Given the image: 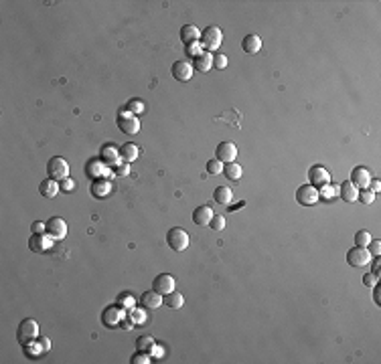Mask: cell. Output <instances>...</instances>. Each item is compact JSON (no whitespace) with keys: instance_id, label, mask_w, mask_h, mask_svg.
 Masks as SVG:
<instances>
[{"instance_id":"60d3db41","label":"cell","mask_w":381,"mask_h":364,"mask_svg":"<svg viewBox=\"0 0 381 364\" xmlns=\"http://www.w3.org/2000/svg\"><path fill=\"white\" fill-rule=\"evenodd\" d=\"M363 283H365V285H375V283H377V275H373V273H371V275H365V277H363Z\"/></svg>"},{"instance_id":"603a6c76","label":"cell","mask_w":381,"mask_h":364,"mask_svg":"<svg viewBox=\"0 0 381 364\" xmlns=\"http://www.w3.org/2000/svg\"><path fill=\"white\" fill-rule=\"evenodd\" d=\"M138 154H140V150H138L136 144H124V146L120 148V158H122L126 164L134 162V160L138 158Z\"/></svg>"},{"instance_id":"9c48e42d","label":"cell","mask_w":381,"mask_h":364,"mask_svg":"<svg viewBox=\"0 0 381 364\" xmlns=\"http://www.w3.org/2000/svg\"><path fill=\"white\" fill-rule=\"evenodd\" d=\"M308 180H310V184L312 186H316V188H323V186H327V184H331V174H329V170L327 168H323V166H312L310 170H308Z\"/></svg>"},{"instance_id":"44dd1931","label":"cell","mask_w":381,"mask_h":364,"mask_svg":"<svg viewBox=\"0 0 381 364\" xmlns=\"http://www.w3.org/2000/svg\"><path fill=\"white\" fill-rule=\"evenodd\" d=\"M181 39L185 45H190V42H197L201 39V31L195 27V25H185L181 29Z\"/></svg>"},{"instance_id":"e0dca14e","label":"cell","mask_w":381,"mask_h":364,"mask_svg":"<svg viewBox=\"0 0 381 364\" xmlns=\"http://www.w3.org/2000/svg\"><path fill=\"white\" fill-rule=\"evenodd\" d=\"M59 190H61V184L57 180H53V178H45L43 182L39 184V192L45 199H55L59 195Z\"/></svg>"},{"instance_id":"7dc6e473","label":"cell","mask_w":381,"mask_h":364,"mask_svg":"<svg viewBox=\"0 0 381 364\" xmlns=\"http://www.w3.org/2000/svg\"><path fill=\"white\" fill-rule=\"evenodd\" d=\"M243 204H245L243 201H241V202H238V204H231V210H236V208H239V206H243Z\"/></svg>"},{"instance_id":"5b68a950","label":"cell","mask_w":381,"mask_h":364,"mask_svg":"<svg viewBox=\"0 0 381 364\" xmlns=\"http://www.w3.org/2000/svg\"><path fill=\"white\" fill-rule=\"evenodd\" d=\"M347 263L353 267H365L371 263V253L367 247H353L347 253Z\"/></svg>"},{"instance_id":"9a60e30c","label":"cell","mask_w":381,"mask_h":364,"mask_svg":"<svg viewBox=\"0 0 381 364\" xmlns=\"http://www.w3.org/2000/svg\"><path fill=\"white\" fill-rule=\"evenodd\" d=\"M211 67H213V53L201 51L197 57H193V69H195V71L207 73Z\"/></svg>"},{"instance_id":"74e56055","label":"cell","mask_w":381,"mask_h":364,"mask_svg":"<svg viewBox=\"0 0 381 364\" xmlns=\"http://www.w3.org/2000/svg\"><path fill=\"white\" fill-rule=\"evenodd\" d=\"M367 247H369V253H371V255L379 257V253H381V243H379V241H373V239H371V243H369Z\"/></svg>"},{"instance_id":"4fadbf2b","label":"cell","mask_w":381,"mask_h":364,"mask_svg":"<svg viewBox=\"0 0 381 364\" xmlns=\"http://www.w3.org/2000/svg\"><path fill=\"white\" fill-rule=\"evenodd\" d=\"M371 174H369V170L365 166H357L353 168V172H351V182L357 186V188H369V182H371Z\"/></svg>"},{"instance_id":"cb8c5ba5","label":"cell","mask_w":381,"mask_h":364,"mask_svg":"<svg viewBox=\"0 0 381 364\" xmlns=\"http://www.w3.org/2000/svg\"><path fill=\"white\" fill-rule=\"evenodd\" d=\"M357 195H359V188H357L351 180H347V182L341 184V199H343L345 202H355V201H357Z\"/></svg>"},{"instance_id":"7c38bea8","label":"cell","mask_w":381,"mask_h":364,"mask_svg":"<svg viewBox=\"0 0 381 364\" xmlns=\"http://www.w3.org/2000/svg\"><path fill=\"white\" fill-rule=\"evenodd\" d=\"M152 287H154V291H158L160 295H166V293L175 291V287H177V280H175L173 275H168V273H160V275L156 277V280H154Z\"/></svg>"},{"instance_id":"1f68e13d","label":"cell","mask_w":381,"mask_h":364,"mask_svg":"<svg viewBox=\"0 0 381 364\" xmlns=\"http://www.w3.org/2000/svg\"><path fill=\"white\" fill-rule=\"evenodd\" d=\"M213 67L215 69H225L227 67V57L223 53H215L213 55Z\"/></svg>"},{"instance_id":"4316f807","label":"cell","mask_w":381,"mask_h":364,"mask_svg":"<svg viewBox=\"0 0 381 364\" xmlns=\"http://www.w3.org/2000/svg\"><path fill=\"white\" fill-rule=\"evenodd\" d=\"M369 243H371V235H369V231L361 229V231H357V233H355V245H357V247H367Z\"/></svg>"},{"instance_id":"ee69618b","label":"cell","mask_w":381,"mask_h":364,"mask_svg":"<svg viewBox=\"0 0 381 364\" xmlns=\"http://www.w3.org/2000/svg\"><path fill=\"white\" fill-rule=\"evenodd\" d=\"M128 170H130V168H128V166H126V164H120V168L116 170V172H118V174L122 176V174H128Z\"/></svg>"},{"instance_id":"5bb4252c","label":"cell","mask_w":381,"mask_h":364,"mask_svg":"<svg viewBox=\"0 0 381 364\" xmlns=\"http://www.w3.org/2000/svg\"><path fill=\"white\" fill-rule=\"evenodd\" d=\"M195 69L190 63L187 61H175V65H173V77L177 81H190V77H193Z\"/></svg>"},{"instance_id":"d4e9b609","label":"cell","mask_w":381,"mask_h":364,"mask_svg":"<svg viewBox=\"0 0 381 364\" xmlns=\"http://www.w3.org/2000/svg\"><path fill=\"white\" fill-rule=\"evenodd\" d=\"M213 199L219 204H231V201H234V192H231L229 186H217L215 192H213Z\"/></svg>"},{"instance_id":"7402d4cb","label":"cell","mask_w":381,"mask_h":364,"mask_svg":"<svg viewBox=\"0 0 381 364\" xmlns=\"http://www.w3.org/2000/svg\"><path fill=\"white\" fill-rule=\"evenodd\" d=\"M162 304H164L166 308H171V310H181V308L185 306V297L175 289V291L166 293V295L162 297Z\"/></svg>"},{"instance_id":"b9f144b4","label":"cell","mask_w":381,"mask_h":364,"mask_svg":"<svg viewBox=\"0 0 381 364\" xmlns=\"http://www.w3.org/2000/svg\"><path fill=\"white\" fill-rule=\"evenodd\" d=\"M371 263H373V275L379 277V263H381V261H379V257H377V259H373Z\"/></svg>"},{"instance_id":"f1b7e54d","label":"cell","mask_w":381,"mask_h":364,"mask_svg":"<svg viewBox=\"0 0 381 364\" xmlns=\"http://www.w3.org/2000/svg\"><path fill=\"white\" fill-rule=\"evenodd\" d=\"M207 172H209V174H221V172H223V162H219L217 158H215V160H209V162H207Z\"/></svg>"},{"instance_id":"bcb514c9","label":"cell","mask_w":381,"mask_h":364,"mask_svg":"<svg viewBox=\"0 0 381 364\" xmlns=\"http://www.w3.org/2000/svg\"><path fill=\"white\" fill-rule=\"evenodd\" d=\"M41 346H43L45 350H49V338H41Z\"/></svg>"},{"instance_id":"3957f363","label":"cell","mask_w":381,"mask_h":364,"mask_svg":"<svg viewBox=\"0 0 381 364\" xmlns=\"http://www.w3.org/2000/svg\"><path fill=\"white\" fill-rule=\"evenodd\" d=\"M47 172H49V178H53V180H65V178H69V164L65 158L53 156L47 164Z\"/></svg>"},{"instance_id":"f546056e","label":"cell","mask_w":381,"mask_h":364,"mask_svg":"<svg viewBox=\"0 0 381 364\" xmlns=\"http://www.w3.org/2000/svg\"><path fill=\"white\" fill-rule=\"evenodd\" d=\"M357 199L361 201V202H365V204H371V202L375 201V192H371L369 188H361V192L357 195Z\"/></svg>"},{"instance_id":"836d02e7","label":"cell","mask_w":381,"mask_h":364,"mask_svg":"<svg viewBox=\"0 0 381 364\" xmlns=\"http://www.w3.org/2000/svg\"><path fill=\"white\" fill-rule=\"evenodd\" d=\"M144 110V103L140 101V99H132L130 103H128V112L130 114H140Z\"/></svg>"},{"instance_id":"7bdbcfd3","label":"cell","mask_w":381,"mask_h":364,"mask_svg":"<svg viewBox=\"0 0 381 364\" xmlns=\"http://www.w3.org/2000/svg\"><path fill=\"white\" fill-rule=\"evenodd\" d=\"M373 299H375V304H381V297H379V285L375 283V289H373Z\"/></svg>"},{"instance_id":"4dcf8cb0","label":"cell","mask_w":381,"mask_h":364,"mask_svg":"<svg viewBox=\"0 0 381 364\" xmlns=\"http://www.w3.org/2000/svg\"><path fill=\"white\" fill-rule=\"evenodd\" d=\"M209 227L213 229V231H223V229H225V217H223V215H213Z\"/></svg>"},{"instance_id":"277c9868","label":"cell","mask_w":381,"mask_h":364,"mask_svg":"<svg viewBox=\"0 0 381 364\" xmlns=\"http://www.w3.org/2000/svg\"><path fill=\"white\" fill-rule=\"evenodd\" d=\"M118 127H120L124 134L136 136V134L140 132V120L136 118V114H130L128 110L120 112V116H118Z\"/></svg>"},{"instance_id":"f6af8a7d","label":"cell","mask_w":381,"mask_h":364,"mask_svg":"<svg viewBox=\"0 0 381 364\" xmlns=\"http://www.w3.org/2000/svg\"><path fill=\"white\" fill-rule=\"evenodd\" d=\"M369 184H371V192H379V188H381V184H379V180H371Z\"/></svg>"},{"instance_id":"f35d334b","label":"cell","mask_w":381,"mask_h":364,"mask_svg":"<svg viewBox=\"0 0 381 364\" xmlns=\"http://www.w3.org/2000/svg\"><path fill=\"white\" fill-rule=\"evenodd\" d=\"M73 186H75V182H73L71 178H65V180H61V190L69 192V190H73Z\"/></svg>"},{"instance_id":"52a82bcc","label":"cell","mask_w":381,"mask_h":364,"mask_svg":"<svg viewBox=\"0 0 381 364\" xmlns=\"http://www.w3.org/2000/svg\"><path fill=\"white\" fill-rule=\"evenodd\" d=\"M39 336V324L35 320H23L18 326V342L20 344H29L31 340Z\"/></svg>"},{"instance_id":"ac0fdd59","label":"cell","mask_w":381,"mask_h":364,"mask_svg":"<svg viewBox=\"0 0 381 364\" xmlns=\"http://www.w3.org/2000/svg\"><path fill=\"white\" fill-rule=\"evenodd\" d=\"M241 49H243L247 55L260 53V49H262V39H260L258 35H245L243 40H241Z\"/></svg>"},{"instance_id":"d6986e66","label":"cell","mask_w":381,"mask_h":364,"mask_svg":"<svg viewBox=\"0 0 381 364\" xmlns=\"http://www.w3.org/2000/svg\"><path fill=\"white\" fill-rule=\"evenodd\" d=\"M142 308H146V310H158L160 306H162V295L158 293V291H146V293H142Z\"/></svg>"},{"instance_id":"30bf717a","label":"cell","mask_w":381,"mask_h":364,"mask_svg":"<svg viewBox=\"0 0 381 364\" xmlns=\"http://www.w3.org/2000/svg\"><path fill=\"white\" fill-rule=\"evenodd\" d=\"M29 249L35 253H45L51 249V237L47 233H33L29 237Z\"/></svg>"},{"instance_id":"6da1fadb","label":"cell","mask_w":381,"mask_h":364,"mask_svg":"<svg viewBox=\"0 0 381 364\" xmlns=\"http://www.w3.org/2000/svg\"><path fill=\"white\" fill-rule=\"evenodd\" d=\"M221 40H223V33H221L219 27H207L201 33V39H199L203 51H207V53L217 51L221 47Z\"/></svg>"},{"instance_id":"ba28073f","label":"cell","mask_w":381,"mask_h":364,"mask_svg":"<svg viewBox=\"0 0 381 364\" xmlns=\"http://www.w3.org/2000/svg\"><path fill=\"white\" fill-rule=\"evenodd\" d=\"M45 225H47L45 233L49 235L51 239H57V241L65 239V235H67V223L63 221L61 217H51V219H49Z\"/></svg>"},{"instance_id":"484cf974","label":"cell","mask_w":381,"mask_h":364,"mask_svg":"<svg viewBox=\"0 0 381 364\" xmlns=\"http://www.w3.org/2000/svg\"><path fill=\"white\" fill-rule=\"evenodd\" d=\"M241 166L238 164V162H229V164H225L223 166V174L229 178V180H239L241 178Z\"/></svg>"},{"instance_id":"ffe728a7","label":"cell","mask_w":381,"mask_h":364,"mask_svg":"<svg viewBox=\"0 0 381 364\" xmlns=\"http://www.w3.org/2000/svg\"><path fill=\"white\" fill-rule=\"evenodd\" d=\"M110 190H112V184H110V180H105V178H99V180L92 182V195L95 199H105L110 195Z\"/></svg>"},{"instance_id":"2e32d148","label":"cell","mask_w":381,"mask_h":364,"mask_svg":"<svg viewBox=\"0 0 381 364\" xmlns=\"http://www.w3.org/2000/svg\"><path fill=\"white\" fill-rule=\"evenodd\" d=\"M213 215H215V212L211 210V206H207V204L197 206L193 210V223L199 225V227H207L211 223V219H213Z\"/></svg>"},{"instance_id":"d6a6232c","label":"cell","mask_w":381,"mask_h":364,"mask_svg":"<svg viewBox=\"0 0 381 364\" xmlns=\"http://www.w3.org/2000/svg\"><path fill=\"white\" fill-rule=\"evenodd\" d=\"M103 158H105V160H114V162H116V160L120 158V150L116 152V148H114V146H105V148H103Z\"/></svg>"},{"instance_id":"83f0119b","label":"cell","mask_w":381,"mask_h":364,"mask_svg":"<svg viewBox=\"0 0 381 364\" xmlns=\"http://www.w3.org/2000/svg\"><path fill=\"white\" fill-rule=\"evenodd\" d=\"M136 346H138V350H142V352L150 350V348H154V338H150V336H142V338H138Z\"/></svg>"},{"instance_id":"7a4b0ae2","label":"cell","mask_w":381,"mask_h":364,"mask_svg":"<svg viewBox=\"0 0 381 364\" xmlns=\"http://www.w3.org/2000/svg\"><path fill=\"white\" fill-rule=\"evenodd\" d=\"M166 243H168V247H171L173 251H185L189 247V243H190V237H189V233L185 229L175 227V229L168 231Z\"/></svg>"},{"instance_id":"ab89813d","label":"cell","mask_w":381,"mask_h":364,"mask_svg":"<svg viewBox=\"0 0 381 364\" xmlns=\"http://www.w3.org/2000/svg\"><path fill=\"white\" fill-rule=\"evenodd\" d=\"M45 229H47V225H45V223H41V221H35L33 227H31L33 233H45Z\"/></svg>"},{"instance_id":"e575fe53","label":"cell","mask_w":381,"mask_h":364,"mask_svg":"<svg viewBox=\"0 0 381 364\" xmlns=\"http://www.w3.org/2000/svg\"><path fill=\"white\" fill-rule=\"evenodd\" d=\"M201 51H203V47H201V42H199V40H197V42H190V45H187V55L197 57Z\"/></svg>"},{"instance_id":"8d00e7d4","label":"cell","mask_w":381,"mask_h":364,"mask_svg":"<svg viewBox=\"0 0 381 364\" xmlns=\"http://www.w3.org/2000/svg\"><path fill=\"white\" fill-rule=\"evenodd\" d=\"M140 362H142V364H148V362H150V358H148V354H146V352H142V350H140V352H138V354L132 358V364H140Z\"/></svg>"},{"instance_id":"d590c367","label":"cell","mask_w":381,"mask_h":364,"mask_svg":"<svg viewBox=\"0 0 381 364\" xmlns=\"http://www.w3.org/2000/svg\"><path fill=\"white\" fill-rule=\"evenodd\" d=\"M116 320H118V314H116L114 308H112V310H105V316H103V322H105V324H116Z\"/></svg>"},{"instance_id":"8992f818","label":"cell","mask_w":381,"mask_h":364,"mask_svg":"<svg viewBox=\"0 0 381 364\" xmlns=\"http://www.w3.org/2000/svg\"><path fill=\"white\" fill-rule=\"evenodd\" d=\"M319 199H321V192H319V188L312 186V184H302L298 190H296V201H298L300 204H304V206H310L314 202H319Z\"/></svg>"},{"instance_id":"8fae6325","label":"cell","mask_w":381,"mask_h":364,"mask_svg":"<svg viewBox=\"0 0 381 364\" xmlns=\"http://www.w3.org/2000/svg\"><path fill=\"white\" fill-rule=\"evenodd\" d=\"M215 154H217V160L223 162V164H229V162H236L238 158V148L234 142H221L215 150Z\"/></svg>"}]
</instances>
